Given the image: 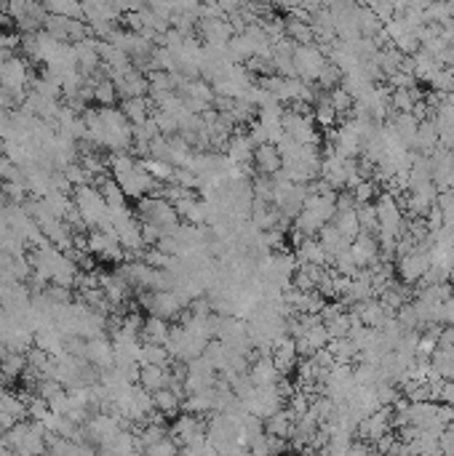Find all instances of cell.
I'll return each instance as SVG.
<instances>
[{
	"label": "cell",
	"mask_w": 454,
	"mask_h": 456,
	"mask_svg": "<svg viewBox=\"0 0 454 456\" xmlns=\"http://www.w3.org/2000/svg\"><path fill=\"white\" fill-rule=\"evenodd\" d=\"M137 217L142 219V224H155L158 230H164V235L179 224L177 208L161 195H147V198L137 200Z\"/></svg>",
	"instance_id": "obj_1"
},
{
	"label": "cell",
	"mask_w": 454,
	"mask_h": 456,
	"mask_svg": "<svg viewBox=\"0 0 454 456\" xmlns=\"http://www.w3.org/2000/svg\"><path fill=\"white\" fill-rule=\"evenodd\" d=\"M329 64L326 59V54L321 51V46H297L294 48V72H297V78L302 80V83H318L321 78V72H324V67Z\"/></svg>",
	"instance_id": "obj_2"
},
{
	"label": "cell",
	"mask_w": 454,
	"mask_h": 456,
	"mask_svg": "<svg viewBox=\"0 0 454 456\" xmlns=\"http://www.w3.org/2000/svg\"><path fill=\"white\" fill-rule=\"evenodd\" d=\"M297 259H299V264H313V267H324V270H326V264H331L329 257H326V251L321 248L318 238L299 243V246H297Z\"/></svg>",
	"instance_id": "obj_11"
},
{
	"label": "cell",
	"mask_w": 454,
	"mask_h": 456,
	"mask_svg": "<svg viewBox=\"0 0 454 456\" xmlns=\"http://www.w3.org/2000/svg\"><path fill=\"white\" fill-rule=\"evenodd\" d=\"M115 88H118V97L121 99H145L147 91H150V83H147V75L139 72V70H131L121 78L112 80Z\"/></svg>",
	"instance_id": "obj_7"
},
{
	"label": "cell",
	"mask_w": 454,
	"mask_h": 456,
	"mask_svg": "<svg viewBox=\"0 0 454 456\" xmlns=\"http://www.w3.org/2000/svg\"><path fill=\"white\" fill-rule=\"evenodd\" d=\"M171 337V326L164 317H145V326H142V334H139V341L142 344H158V347H166V341Z\"/></svg>",
	"instance_id": "obj_10"
},
{
	"label": "cell",
	"mask_w": 454,
	"mask_h": 456,
	"mask_svg": "<svg viewBox=\"0 0 454 456\" xmlns=\"http://www.w3.org/2000/svg\"><path fill=\"white\" fill-rule=\"evenodd\" d=\"M86 360L99 371H112L115 368V350H112V339L107 337H97V339H88L86 341Z\"/></svg>",
	"instance_id": "obj_4"
},
{
	"label": "cell",
	"mask_w": 454,
	"mask_h": 456,
	"mask_svg": "<svg viewBox=\"0 0 454 456\" xmlns=\"http://www.w3.org/2000/svg\"><path fill=\"white\" fill-rule=\"evenodd\" d=\"M254 150H257V144L251 141L246 131H235L225 144V152H227V160H230V166H238V168H244L248 163H254Z\"/></svg>",
	"instance_id": "obj_5"
},
{
	"label": "cell",
	"mask_w": 454,
	"mask_h": 456,
	"mask_svg": "<svg viewBox=\"0 0 454 456\" xmlns=\"http://www.w3.org/2000/svg\"><path fill=\"white\" fill-rule=\"evenodd\" d=\"M452 288H454V272H452Z\"/></svg>",
	"instance_id": "obj_26"
},
{
	"label": "cell",
	"mask_w": 454,
	"mask_h": 456,
	"mask_svg": "<svg viewBox=\"0 0 454 456\" xmlns=\"http://www.w3.org/2000/svg\"><path fill=\"white\" fill-rule=\"evenodd\" d=\"M431 238L422 240V243H417V248H414L412 254H406V257L398 259V264H395V272H398V280L404 283V286H412L417 280H422V275L428 272V267H431Z\"/></svg>",
	"instance_id": "obj_3"
},
{
	"label": "cell",
	"mask_w": 454,
	"mask_h": 456,
	"mask_svg": "<svg viewBox=\"0 0 454 456\" xmlns=\"http://www.w3.org/2000/svg\"><path fill=\"white\" fill-rule=\"evenodd\" d=\"M331 224L345 235V240H355L361 235V224H358V217H355V211H345V214H334L331 219Z\"/></svg>",
	"instance_id": "obj_19"
},
{
	"label": "cell",
	"mask_w": 454,
	"mask_h": 456,
	"mask_svg": "<svg viewBox=\"0 0 454 456\" xmlns=\"http://www.w3.org/2000/svg\"><path fill=\"white\" fill-rule=\"evenodd\" d=\"M438 347H454V326H446L438 337Z\"/></svg>",
	"instance_id": "obj_25"
},
{
	"label": "cell",
	"mask_w": 454,
	"mask_h": 456,
	"mask_svg": "<svg viewBox=\"0 0 454 456\" xmlns=\"http://www.w3.org/2000/svg\"><path fill=\"white\" fill-rule=\"evenodd\" d=\"M152 406H155V411H161L166 419L177 417L179 408H182V395H177L171 387H166V390H161V393L152 395Z\"/></svg>",
	"instance_id": "obj_15"
},
{
	"label": "cell",
	"mask_w": 454,
	"mask_h": 456,
	"mask_svg": "<svg viewBox=\"0 0 454 456\" xmlns=\"http://www.w3.org/2000/svg\"><path fill=\"white\" fill-rule=\"evenodd\" d=\"M97 88H94V101L99 104V110H107V107H115V101L121 99L118 97V88H115V83L104 75V70H99L97 75Z\"/></svg>",
	"instance_id": "obj_12"
},
{
	"label": "cell",
	"mask_w": 454,
	"mask_h": 456,
	"mask_svg": "<svg viewBox=\"0 0 454 456\" xmlns=\"http://www.w3.org/2000/svg\"><path fill=\"white\" fill-rule=\"evenodd\" d=\"M286 38L294 43V46H313L315 43V32L310 27L308 21H299V19H286Z\"/></svg>",
	"instance_id": "obj_16"
},
{
	"label": "cell",
	"mask_w": 454,
	"mask_h": 456,
	"mask_svg": "<svg viewBox=\"0 0 454 456\" xmlns=\"http://www.w3.org/2000/svg\"><path fill=\"white\" fill-rule=\"evenodd\" d=\"M142 163H145L147 174L155 179L161 187H164V184H171V179H174V171H177L171 163H164V160H152V158L142 160Z\"/></svg>",
	"instance_id": "obj_21"
},
{
	"label": "cell",
	"mask_w": 454,
	"mask_h": 456,
	"mask_svg": "<svg viewBox=\"0 0 454 456\" xmlns=\"http://www.w3.org/2000/svg\"><path fill=\"white\" fill-rule=\"evenodd\" d=\"M75 48V59H78V70H81L83 78H94L99 70H102V59H99V51H97V40L88 38L81 40L72 46Z\"/></svg>",
	"instance_id": "obj_6"
},
{
	"label": "cell",
	"mask_w": 454,
	"mask_h": 456,
	"mask_svg": "<svg viewBox=\"0 0 454 456\" xmlns=\"http://www.w3.org/2000/svg\"><path fill=\"white\" fill-rule=\"evenodd\" d=\"M24 371H27V355L8 353V355L0 360V377H3V381L21 379V374H24Z\"/></svg>",
	"instance_id": "obj_18"
},
{
	"label": "cell",
	"mask_w": 454,
	"mask_h": 456,
	"mask_svg": "<svg viewBox=\"0 0 454 456\" xmlns=\"http://www.w3.org/2000/svg\"><path fill=\"white\" fill-rule=\"evenodd\" d=\"M254 166H257L259 177H268V179H275L284 171V160H281L278 150L273 144H262V147L254 150Z\"/></svg>",
	"instance_id": "obj_8"
},
{
	"label": "cell",
	"mask_w": 454,
	"mask_h": 456,
	"mask_svg": "<svg viewBox=\"0 0 454 456\" xmlns=\"http://www.w3.org/2000/svg\"><path fill=\"white\" fill-rule=\"evenodd\" d=\"M441 323L446 326H454V294L444 304H441Z\"/></svg>",
	"instance_id": "obj_24"
},
{
	"label": "cell",
	"mask_w": 454,
	"mask_h": 456,
	"mask_svg": "<svg viewBox=\"0 0 454 456\" xmlns=\"http://www.w3.org/2000/svg\"><path fill=\"white\" fill-rule=\"evenodd\" d=\"M351 192H353V198H355L358 206L374 203V198H377V184H374V181H361L355 190H351Z\"/></svg>",
	"instance_id": "obj_22"
},
{
	"label": "cell",
	"mask_w": 454,
	"mask_h": 456,
	"mask_svg": "<svg viewBox=\"0 0 454 456\" xmlns=\"http://www.w3.org/2000/svg\"><path fill=\"white\" fill-rule=\"evenodd\" d=\"M62 174H64V179L70 181V187H72V190H75V187H83V184H91V181H88V177H86V171L81 168V163H72V166H67Z\"/></svg>",
	"instance_id": "obj_23"
},
{
	"label": "cell",
	"mask_w": 454,
	"mask_h": 456,
	"mask_svg": "<svg viewBox=\"0 0 454 456\" xmlns=\"http://www.w3.org/2000/svg\"><path fill=\"white\" fill-rule=\"evenodd\" d=\"M150 110H152V104L150 99H124L121 101V112L126 115V120L131 123V126H142L145 120H150Z\"/></svg>",
	"instance_id": "obj_14"
},
{
	"label": "cell",
	"mask_w": 454,
	"mask_h": 456,
	"mask_svg": "<svg viewBox=\"0 0 454 456\" xmlns=\"http://www.w3.org/2000/svg\"><path fill=\"white\" fill-rule=\"evenodd\" d=\"M171 363V355L166 347H158V344H142L139 350V368L142 366H168Z\"/></svg>",
	"instance_id": "obj_20"
},
{
	"label": "cell",
	"mask_w": 454,
	"mask_h": 456,
	"mask_svg": "<svg viewBox=\"0 0 454 456\" xmlns=\"http://www.w3.org/2000/svg\"><path fill=\"white\" fill-rule=\"evenodd\" d=\"M46 14L51 17H62V19H83V3H72V0H48Z\"/></svg>",
	"instance_id": "obj_17"
},
{
	"label": "cell",
	"mask_w": 454,
	"mask_h": 456,
	"mask_svg": "<svg viewBox=\"0 0 454 456\" xmlns=\"http://www.w3.org/2000/svg\"><path fill=\"white\" fill-rule=\"evenodd\" d=\"M97 184V190H99V195L104 198V203L110 206V211H115V208H124L126 206V195H124V190L118 187V181L110 177H102V179H97L94 181Z\"/></svg>",
	"instance_id": "obj_13"
},
{
	"label": "cell",
	"mask_w": 454,
	"mask_h": 456,
	"mask_svg": "<svg viewBox=\"0 0 454 456\" xmlns=\"http://www.w3.org/2000/svg\"><path fill=\"white\" fill-rule=\"evenodd\" d=\"M137 384H139L145 393L155 395V393H161V390H166V387L171 384V371H168V366H142Z\"/></svg>",
	"instance_id": "obj_9"
}]
</instances>
